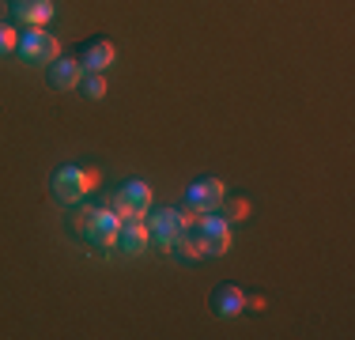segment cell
<instances>
[{
  "instance_id": "5",
  "label": "cell",
  "mask_w": 355,
  "mask_h": 340,
  "mask_svg": "<svg viewBox=\"0 0 355 340\" xmlns=\"http://www.w3.org/2000/svg\"><path fill=\"white\" fill-rule=\"evenodd\" d=\"M117 216L114 208H87V223H83V242L98 246V250H114L117 246Z\"/></svg>"
},
{
  "instance_id": "10",
  "label": "cell",
  "mask_w": 355,
  "mask_h": 340,
  "mask_svg": "<svg viewBox=\"0 0 355 340\" xmlns=\"http://www.w3.org/2000/svg\"><path fill=\"white\" fill-rule=\"evenodd\" d=\"M76 61H80L83 72H106V68L114 65V42H110V38H87V42H80Z\"/></svg>"
},
{
  "instance_id": "6",
  "label": "cell",
  "mask_w": 355,
  "mask_h": 340,
  "mask_svg": "<svg viewBox=\"0 0 355 340\" xmlns=\"http://www.w3.org/2000/svg\"><path fill=\"white\" fill-rule=\"evenodd\" d=\"M15 53H19L23 65H49L57 53H61V42L53 38L49 31H27L19 42H15Z\"/></svg>"
},
{
  "instance_id": "16",
  "label": "cell",
  "mask_w": 355,
  "mask_h": 340,
  "mask_svg": "<svg viewBox=\"0 0 355 340\" xmlns=\"http://www.w3.org/2000/svg\"><path fill=\"white\" fill-rule=\"evenodd\" d=\"M265 306H268V299L261 291H250L246 295V310H265Z\"/></svg>"
},
{
  "instance_id": "11",
  "label": "cell",
  "mask_w": 355,
  "mask_h": 340,
  "mask_svg": "<svg viewBox=\"0 0 355 340\" xmlns=\"http://www.w3.org/2000/svg\"><path fill=\"white\" fill-rule=\"evenodd\" d=\"M80 76H83V68L76 61V53H57L53 61L46 65V83L53 91H72L76 83H80Z\"/></svg>"
},
{
  "instance_id": "15",
  "label": "cell",
  "mask_w": 355,
  "mask_h": 340,
  "mask_svg": "<svg viewBox=\"0 0 355 340\" xmlns=\"http://www.w3.org/2000/svg\"><path fill=\"white\" fill-rule=\"evenodd\" d=\"M15 42H19V34H15L12 23H0V57L15 53Z\"/></svg>"
},
{
  "instance_id": "2",
  "label": "cell",
  "mask_w": 355,
  "mask_h": 340,
  "mask_svg": "<svg viewBox=\"0 0 355 340\" xmlns=\"http://www.w3.org/2000/svg\"><path fill=\"white\" fill-rule=\"evenodd\" d=\"M144 219H148V235L159 250H174L178 238L197 223V216L185 212V208H159V212H148Z\"/></svg>"
},
{
  "instance_id": "3",
  "label": "cell",
  "mask_w": 355,
  "mask_h": 340,
  "mask_svg": "<svg viewBox=\"0 0 355 340\" xmlns=\"http://www.w3.org/2000/svg\"><path fill=\"white\" fill-rule=\"evenodd\" d=\"M193 231H197V238H200V250H205V257H223V253L231 250V223H227L219 212L197 216Z\"/></svg>"
},
{
  "instance_id": "14",
  "label": "cell",
  "mask_w": 355,
  "mask_h": 340,
  "mask_svg": "<svg viewBox=\"0 0 355 340\" xmlns=\"http://www.w3.org/2000/svg\"><path fill=\"white\" fill-rule=\"evenodd\" d=\"M216 212L227 219V223H239V219H250V201L246 197H223Z\"/></svg>"
},
{
  "instance_id": "4",
  "label": "cell",
  "mask_w": 355,
  "mask_h": 340,
  "mask_svg": "<svg viewBox=\"0 0 355 340\" xmlns=\"http://www.w3.org/2000/svg\"><path fill=\"white\" fill-rule=\"evenodd\" d=\"M223 197H227V189H223V182H219V178H197V182L185 185L182 208L193 212V216H208V212L219 208V201H223Z\"/></svg>"
},
{
  "instance_id": "12",
  "label": "cell",
  "mask_w": 355,
  "mask_h": 340,
  "mask_svg": "<svg viewBox=\"0 0 355 340\" xmlns=\"http://www.w3.org/2000/svg\"><path fill=\"white\" fill-rule=\"evenodd\" d=\"M208 306H212L216 318H234V314L246 310V291L239 284H219L212 295H208Z\"/></svg>"
},
{
  "instance_id": "8",
  "label": "cell",
  "mask_w": 355,
  "mask_h": 340,
  "mask_svg": "<svg viewBox=\"0 0 355 340\" xmlns=\"http://www.w3.org/2000/svg\"><path fill=\"white\" fill-rule=\"evenodd\" d=\"M53 19V0H12V27L38 31Z\"/></svg>"
},
{
  "instance_id": "7",
  "label": "cell",
  "mask_w": 355,
  "mask_h": 340,
  "mask_svg": "<svg viewBox=\"0 0 355 340\" xmlns=\"http://www.w3.org/2000/svg\"><path fill=\"white\" fill-rule=\"evenodd\" d=\"M110 208H114L117 216H148V212H151V185L140 182V178L121 182V189L114 193Z\"/></svg>"
},
{
  "instance_id": "1",
  "label": "cell",
  "mask_w": 355,
  "mask_h": 340,
  "mask_svg": "<svg viewBox=\"0 0 355 340\" xmlns=\"http://www.w3.org/2000/svg\"><path fill=\"white\" fill-rule=\"evenodd\" d=\"M49 189H53V197L61 204H80L91 189H98V167H76V163H69V167L53 170Z\"/></svg>"
},
{
  "instance_id": "9",
  "label": "cell",
  "mask_w": 355,
  "mask_h": 340,
  "mask_svg": "<svg viewBox=\"0 0 355 340\" xmlns=\"http://www.w3.org/2000/svg\"><path fill=\"white\" fill-rule=\"evenodd\" d=\"M151 235H148V219L144 216H121V223H117V250L129 253V257H137V253L148 250Z\"/></svg>"
},
{
  "instance_id": "13",
  "label": "cell",
  "mask_w": 355,
  "mask_h": 340,
  "mask_svg": "<svg viewBox=\"0 0 355 340\" xmlns=\"http://www.w3.org/2000/svg\"><path fill=\"white\" fill-rule=\"evenodd\" d=\"M76 91H80L83 99H91V102L106 99V76L103 72H83L80 83H76Z\"/></svg>"
}]
</instances>
